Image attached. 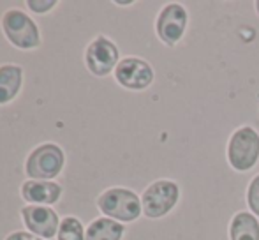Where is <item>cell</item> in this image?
Wrapping results in <instances>:
<instances>
[{"label": "cell", "mask_w": 259, "mask_h": 240, "mask_svg": "<svg viewBox=\"0 0 259 240\" xmlns=\"http://www.w3.org/2000/svg\"><path fill=\"white\" fill-rule=\"evenodd\" d=\"M97 207L109 219L123 221V223L136 221L143 210L136 192L123 187H113L104 191L97 199Z\"/></svg>", "instance_id": "cell-1"}, {"label": "cell", "mask_w": 259, "mask_h": 240, "mask_svg": "<svg viewBox=\"0 0 259 240\" xmlns=\"http://www.w3.org/2000/svg\"><path fill=\"white\" fill-rule=\"evenodd\" d=\"M2 28L11 45L20 50H34L41 45L37 25L20 9H9L4 13Z\"/></svg>", "instance_id": "cell-2"}, {"label": "cell", "mask_w": 259, "mask_h": 240, "mask_svg": "<svg viewBox=\"0 0 259 240\" xmlns=\"http://www.w3.org/2000/svg\"><path fill=\"white\" fill-rule=\"evenodd\" d=\"M64 150L55 143L35 147L25 163L27 175L32 180H52L64 168Z\"/></svg>", "instance_id": "cell-3"}, {"label": "cell", "mask_w": 259, "mask_h": 240, "mask_svg": "<svg viewBox=\"0 0 259 240\" xmlns=\"http://www.w3.org/2000/svg\"><path fill=\"white\" fill-rule=\"evenodd\" d=\"M229 165L238 172L250 170L259 159V134L252 127H240L228 143Z\"/></svg>", "instance_id": "cell-4"}, {"label": "cell", "mask_w": 259, "mask_h": 240, "mask_svg": "<svg viewBox=\"0 0 259 240\" xmlns=\"http://www.w3.org/2000/svg\"><path fill=\"white\" fill-rule=\"evenodd\" d=\"M178 185L171 180H157L152 185H148L143 192L141 205L147 217H162L177 205L178 202Z\"/></svg>", "instance_id": "cell-5"}, {"label": "cell", "mask_w": 259, "mask_h": 240, "mask_svg": "<svg viewBox=\"0 0 259 240\" xmlns=\"http://www.w3.org/2000/svg\"><path fill=\"white\" fill-rule=\"evenodd\" d=\"M85 62L92 74L106 76L118 65V48L108 37L99 35L87 48Z\"/></svg>", "instance_id": "cell-6"}, {"label": "cell", "mask_w": 259, "mask_h": 240, "mask_svg": "<svg viewBox=\"0 0 259 240\" xmlns=\"http://www.w3.org/2000/svg\"><path fill=\"white\" fill-rule=\"evenodd\" d=\"M187 28V11L180 4H167L157 16L155 30L167 46L177 45Z\"/></svg>", "instance_id": "cell-7"}, {"label": "cell", "mask_w": 259, "mask_h": 240, "mask_svg": "<svg viewBox=\"0 0 259 240\" xmlns=\"http://www.w3.org/2000/svg\"><path fill=\"white\" fill-rule=\"evenodd\" d=\"M115 78L125 89L143 90L154 82V71L148 62L136 59V57H127L118 62L115 69Z\"/></svg>", "instance_id": "cell-8"}, {"label": "cell", "mask_w": 259, "mask_h": 240, "mask_svg": "<svg viewBox=\"0 0 259 240\" xmlns=\"http://www.w3.org/2000/svg\"><path fill=\"white\" fill-rule=\"evenodd\" d=\"M21 217L28 231L39 238H52L60 228V219L50 207H25L21 210Z\"/></svg>", "instance_id": "cell-9"}, {"label": "cell", "mask_w": 259, "mask_h": 240, "mask_svg": "<svg viewBox=\"0 0 259 240\" xmlns=\"http://www.w3.org/2000/svg\"><path fill=\"white\" fill-rule=\"evenodd\" d=\"M62 194V187L53 180H27L21 185V196L25 202L37 205H53Z\"/></svg>", "instance_id": "cell-10"}, {"label": "cell", "mask_w": 259, "mask_h": 240, "mask_svg": "<svg viewBox=\"0 0 259 240\" xmlns=\"http://www.w3.org/2000/svg\"><path fill=\"white\" fill-rule=\"evenodd\" d=\"M23 79V71L20 65H0V104H7L18 96Z\"/></svg>", "instance_id": "cell-11"}, {"label": "cell", "mask_w": 259, "mask_h": 240, "mask_svg": "<svg viewBox=\"0 0 259 240\" xmlns=\"http://www.w3.org/2000/svg\"><path fill=\"white\" fill-rule=\"evenodd\" d=\"M231 240H259V223L249 212H238L229 226Z\"/></svg>", "instance_id": "cell-12"}, {"label": "cell", "mask_w": 259, "mask_h": 240, "mask_svg": "<svg viewBox=\"0 0 259 240\" xmlns=\"http://www.w3.org/2000/svg\"><path fill=\"white\" fill-rule=\"evenodd\" d=\"M123 235V226L109 217H99L89 226L85 240H120Z\"/></svg>", "instance_id": "cell-13"}, {"label": "cell", "mask_w": 259, "mask_h": 240, "mask_svg": "<svg viewBox=\"0 0 259 240\" xmlns=\"http://www.w3.org/2000/svg\"><path fill=\"white\" fill-rule=\"evenodd\" d=\"M57 237L58 240H85L81 221H78L76 217H65L64 221H60Z\"/></svg>", "instance_id": "cell-14"}, {"label": "cell", "mask_w": 259, "mask_h": 240, "mask_svg": "<svg viewBox=\"0 0 259 240\" xmlns=\"http://www.w3.org/2000/svg\"><path fill=\"white\" fill-rule=\"evenodd\" d=\"M247 202H249L250 210L259 217V175L254 177L250 182L249 191H247Z\"/></svg>", "instance_id": "cell-15"}, {"label": "cell", "mask_w": 259, "mask_h": 240, "mask_svg": "<svg viewBox=\"0 0 259 240\" xmlns=\"http://www.w3.org/2000/svg\"><path fill=\"white\" fill-rule=\"evenodd\" d=\"M27 6L30 7L34 13H48L57 6V0H46V2H35V0H28Z\"/></svg>", "instance_id": "cell-16"}, {"label": "cell", "mask_w": 259, "mask_h": 240, "mask_svg": "<svg viewBox=\"0 0 259 240\" xmlns=\"http://www.w3.org/2000/svg\"><path fill=\"white\" fill-rule=\"evenodd\" d=\"M6 240H42V238L35 237V235H32V233H27V231H14V233H11Z\"/></svg>", "instance_id": "cell-17"}, {"label": "cell", "mask_w": 259, "mask_h": 240, "mask_svg": "<svg viewBox=\"0 0 259 240\" xmlns=\"http://www.w3.org/2000/svg\"><path fill=\"white\" fill-rule=\"evenodd\" d=\"M256 9H257V13H259V0L256 2Z\"/></svg>", "instance_id": "cell-18"}]
</instances>
